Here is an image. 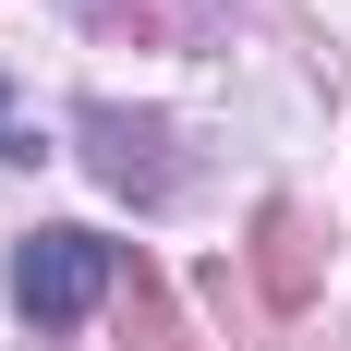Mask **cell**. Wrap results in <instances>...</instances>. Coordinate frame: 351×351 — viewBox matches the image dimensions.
<instances>
[{"mask_svg": "<svg viewBox=\"0 0 351 351\" xmlns=\"http://www.w3.org/2000/svg\"><path fill=\"white\" fill-rule=\"evenodd\" d=\"M109 291V243L97 230H36L12 254V315L25 327H85V303Z\"/></svg>", "mask_w": 351, "mask_h": 351, "instance_id": "6da1fadb", "label": "cell"}]
</instances>
